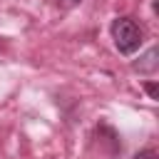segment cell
<instances>
[{"label":"cell","mask_w":159,"mask_h":159,"mask_svg":"<svg viewBox=\"0 0 159 159\" xmlns=\"http://www.w3.org/2000/svg\"><path fill=\"white\" fill-rule=\"evenodd\" d=\"M112 40H114V45L122 55H132L142 47L144 32L132 17H117L112 22Z\"/></svg>","instance_id":"cell-1"},{"label":"cell","mask_w":159,"mask_h":159,"mask_svg":"<svg viewBox=\"0 0 159 159\" xmlns=\"http://www.w3.org/2000/svg\"><path fill=\"white\" fill-rule=\"evenodd\" d=\"M154 57H157V50H149V52L144 55V60H147V62H142V65H137V70H154V67H157V62H154Z\"/></svg>","instance_id":"cell-2"},{"label":"cell","mask_w":159,"mask_h":159,"mask_svg":"<svg viewBox=\"0 0 159 159\" xmlns=\"http://www.w3.org/2000/svg\"><path fill=\"white\" fill-rule=\"evenodd\" d=\"M134 159H157V152H154V149H144V152H139Z\"/></svg>","instance_id":"cell-3"},{"label":"cell","mask_w":159,"mask_h":159,"mask_svg":"<svg viewBox=\"0 0 159 159\" xmlns=\"http://www.w3.org/2000/svg\"><path fill=\"white\" fill-rule=\"evenodd\" d=\"M144 89L149 92V97H152V99H157V84H154V82H149V84H144Z\"/></svg>","instance_id":"cell-4"},{"label":"cell","mask_w":159,"mask_h":159,"mask_svg":"<svg viewBox=\"0 0 159 159\" xmlns=\"http://www.w3.org/2000/svg\"><path fill=\"white\" fill-rule=\"evenodd\" d=\"M62 7H72V5H77V2H82V0H57Z\"/></svg>","instance_id":"cell-5"}]
</instances>
